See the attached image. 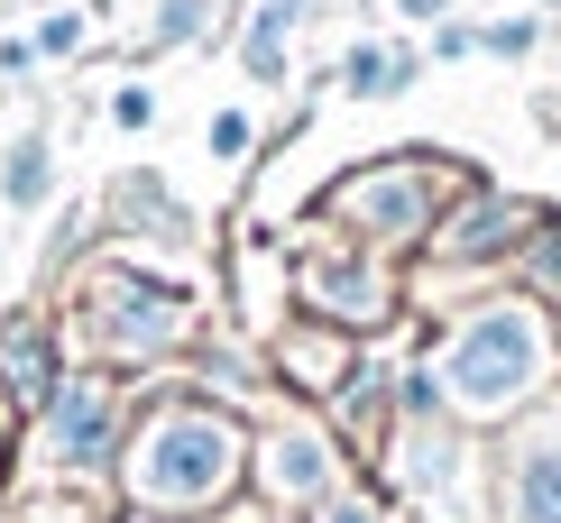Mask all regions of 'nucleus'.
Segmentation results:
<instances>
[{"label": "nucleus", "instance_id": "nucleus-14", "mask_svg": "<svg viewBox=\"0 0 561 523\" xmlns=\"http://www.w3.org/2000/svg\"><path fill=\"white\" fill-rule=\"evenodd\" d=\"M313 10L322 0H249V10H230L240 19V28H230V56H240V74L259 92H276L295 74V37L313 28Z\"/></svg>", "mask_w": 561, "mask_h": 523}, {"label": "nucleus", "instance_id": "nucleus-7", "mask_svg": "<svg viewBox=\"0 0 561 523\" xmlns=\"http://www.w3.org/2000/svg\"><path fill=\"white\" fill-rule=\"evenodd\" d=\"M359 478L350 441L332 432V414H267L249 432V487H259L267 514H313L322 496H341Z\"/></svg>", "mask_w": 561, "mask_h": 523}, {"label": "nucleus", "instance_id": "nucleus-2", "mask_svg": "<svg viewBox=\"0 0 561 523\" xmlns=\"http://www.w3.org/2000/svg\"><path fill=\"white\" fill-rule=\"evenodd\" d=\"M433 376H442V404H451V422H516L534 414L552 386H561V330L534 294H488L470 313L442 322V340L424 349Z\"/></svg>", "mask_w": 561, "mask_h": 523}, {"label": "nucleus", "instance_id": "nucleus-9", "mask_svg": "<svg viewBox=\"0 0 561 523\" xmlns=\"http://www.w3.org/2000/svg\"><path fill=\"white\" fill-rule=\"evenodd\" d=\"M488 487H497V523H561V386L497 432Z\"/></svg>", "mask_w": 561, "mask_h": 523}, {"label": "nucleus", "instance_id": "nucleus-28", "mask_svg": "<svg viewBox=\"0 0 561 523\" xmlns=\"http://www.w3.org/2000/svg\"><path fill=\"white\" fill-rule=\"evenodd\" d=\"M240 523H286V514H267V505H259V514H240Z\"/></svg>", "mask_w": 561, "mask_h": 523}, {"label": "nucleus", "instance_id": "nucleus-26", "mask_svg": "<svg viewBox=\"0 0 561 523\" xmlns=\"http://www.w3.org/2000/svg\"><path fill=\"white\" fill-rule=\"evenodd\" d=\"M28 74H37V46L19 28V37H0V83H28Z\"/></svg>", "mask_w": 561, "mask_h": 523}, {"label": "nucleus", "instance_id": "nucleus-24", "mask_svg": "<svg viewBox=\"0 0 561 523\" xmlns=\"http://www.w3.org/2000/svg\"><path fill=\"white\" fill-rule=\"evenodd\" d=\"M424 56L433 65H470L479 56V19H442V28H424Z\"/></svg>", "mask_w": 561, "mask_h": 523}, {"label": "nucleus", "instance_id": "nucleus-5", "mask_svg": "<svg viewBox=\"0 0 561 523\" xmlns=\"http://www.w3.org/2000/svg\"><path fill=\"white\" fill-rule=\"evenodd\" d=\"M387 487L414 505V523H497V487H488V450L470 422L424 414V422H396L387 441Z\"/></svg>", "mask_w": 561, "mask_h": 523}, {"label": "nucleus", "instance_id": "nucleus-18", "mask_svg": "<svg viewBox=\"0 0 561 523\" xmlns=\"http://www.w3.org/2000/svg\"><path fill=\"white\" fill-rule=\"evenodd\" d=\"M543 10H497V19H479V56H497V65H525V56H543Z\"/></svg>", "mask_w": 561, "mask_h": 523}, {"label": "nucleus", "instance_id": "nucleus-16", "mask_svg": "<svg viewBox=\"0 0 561 523\" xmlns=\"http://www.w3.org/2000/svg\"><path fill=\"white\" fill-rule=\"evenodd\" d=\"M46 194H56V129H19L0 148V202L28 221V211H46Z\"/></svg>", "mask_w": 561, "mask_h": 523}, {"label": "nucleus", "instance_id": "nucleus-21", "mask_svg": "<svg viewBox=\"0 0 561 523\" xmlns=\"http://www.w3.org/2000/svg\"><path fill=\"white\" fill-rule=\"evenodd\" d=\"M304 523H396V514H387V496H378V487H359V478H350L341 496H322V505L304 514Z\"/></svg>", "mask_w": 561, "mask_h": 523}, {"label": "nucleus", "instance_id": "nucleus-22", "mask_svg": "<svg viewBox=\"0 0 561 523\" xmlns=\"http://www.w3.org/2000/svg\"><path fill=\"white\" fill-rule=\"evenodd\" d=\"M203 148H213L221 165H249V156H259V120H249V111H213V129H203Z\"/></svg>", "mask_w": 561, "mask_h": 523}, {"label": "nucleus", "instance_id": "nucleus-10", "mask_svg": "<svg viewBox=\"0 0 561 523\" xmlns=\"http://www.w3.org/2000/svg\"><path fill=\"white\" fill-rule=\"evenodd\" d=\"M552 221V202H534V194H497V184H470L451 211H442V230H433V267H497V257H525V240Z\"/></svg>", "mask_w": 561, "mask_h": 523}, {"label": "nucleus", "instance_id": "nucleus-8", "mask_svg": "<svg viewBox=\"0 0 561 523\" xmlns=\"http://www.w3.org/2000/svg\"><path fill=\"white\" fill-rule=\"evenodd\" d=\"M295 303L313 322H332V330H387L396 322V303H405V284L387 276V257L378 248H359V240H341V230H322L313 248L295 257Z\"/></svg>", "mask_w": 561, "mask_h": 523}, {"label": "nucleus", "instance_id": "nucleus-13", "mask_svg": "<svg viewBox=\"0 0 561 523\" xmlns=\"http://www.w3.org/2000/svg\"><path fill=\"white\" fill-rule=\"evenodd\" d=\"M92 221L111 230V240H148V248H184L194 240V211H184V194L167 175H121V184H102V202H92Z\"/></svg>", "mask_w": 561, "mask_h": 523}, {"label": "nucleus", "instance_id": "nucleus-11", "mask_svg": "<svg viewBox=\"0 0 561 523\" xmlns=\"http://www.w3.org/2000/svg\"><path fill=\"white\" fill-rule=\"evenodd\" d=\"M359 359H368V349L350 340V330L313 322V313H304V322H286V330L267 340V376H276V386H286L295 404H322V414L341 404V386L359 376Z\"/></svg>", "mask_w": 561, "mask_h": 523}, {"label": "nucleus", "instance_id": "nucleus-3", "mask_svg": "<svg viewBox=\"0 0 561 523\" xmlns=\"http://www.w3.org/2000/svg\"><path fill=\"white\" fill-rule=\"evenodd\" d=\"M65 313H75L83 368H111V376H148V368L203 349V294L138 248L92 257L75 276V294H65Z\"/></svg>", "mask_w": 561, "mask_h": 523}, {"label": "nucleus", "instance_id": "nucleus-1", "mask_svg": "<svg viewBox=\"0 0 561 523\" xmlns=\"http://www.w3.org/2000/svg\"><path fill=\"white\" fill-rule=\"evenodd\" d=\"M111 487L138 523H221L230 496L249 487V414L203 395L194 376L175 395H148L129 414Z\"/></svg>", "mask_w": 561, "mask_h": 523}, {"label": "nucleus", "instance_id": "nucleus-6", "mask_svg": "<svg viewBox=\"0 0 561 523\" xmlns=\"http://www.w3.org/2000/svg\"><path fill=\"white\" fill-rule=\"evenodd\" d=\"M129 441V395L111 368H65V386L46 395L37 432H28V478L46 487H111Z\"/></svg>", "mask_w": 561, "mask_h": 523}, {"label": "nucleus", "instance_id": "nucleus-25", "mask_svg": "<svg viewBox=\"0 0 561 523\" xmlns=\"http://www.w3.org/2000/svg\"><path fill=\"white\" fill-rule=\"evenodd\" d=\"M148 120H157V92H148V83H121V92H111V129H129V138H138Z\"/></svg>", "mask_w": 561, "mask_h": 523}, {"label": "nucleus", "instance_id": "nucleus-19", "mask_svg": "<svg viewBox=\"0 0 561 523\" xmlns=\"http://www.w3.org/2000/svg\"><path fill=\"white\" fill-rule=\"evenodd\" d=\"M516 284H525L534 303H543V313L561 303V211H552V221L525 240V257H516Z\"/></svg>", "mask_w": 561, "mask_h": 523}, {"label": "nucleus", "instance_id": "nucleus-29", "mask_svg": "<svg viewBox=\"0 0 561 523\" xmlns=\"http://www.w3.org/2000/svg\"><path fill=\"white\" fill-rule=\"evenodd\" d=\"M230 10H249V0H230Z\"/></svg>", "mask_w": 561, "mask_h": 523}, {"label": "nucleus", "instance_id": "nucleus-15", "mask_svg": "<svg viewBox=\"0 0 561 523\" xmlns=\"http://www.w3.org/2000/svg\"><path fill=\"white\" fill-rule=\"evenodd\" d=\"M424 46L414 37H350L341 65H332V92H350V102H405L414 83H424Z\"/></svg>", "mask_w": 561, "mask_h": 523}, {"label": "nucleus", "instance_id": "nucleus-17", "mask_svg": "<svg viewBox=\"0 0 561 523\" xmlns=\"http://www.w3.org/2000/svg\"><path fill=\"white\" fill-rule=\"evenodd\" d=\"M230 19V0H157L148 10V37H138V56H167V46H213Z\"/></svg>", "mask_w": 561, "mask_h": 523}, {"label": "nucleus", "instance_id": "nucleus-23", "mask_svg": "<svg viewBox=\"0 0 561 523\" xmlns=\"http://www.w3.org/2000/svg\"><path fill=\"white\" fill-rule=\"evenodd\" d=\"M0 523H102V514H92L83 496H56V487H46V496H19Z\"/></svg>", "mask_w": 561, "mask_h": 523}, {"label": "nucleus", "instance_id": "nucleus-20", "mask_svg": "<svg viewBox=\"0 0 561 523\" xmlns=\"http://www.w3.org/2000/svg\"><path fill=\"white\" fill-rule=\"evenodd\" d=\"M83 10H37V28H28V46H37V65H65V56H83Z\"/></svg>", "mask_w": 561, "mask_h": 523}, {"label": "nucleus", "instance_id": "nucleus-27", "mask_svg": "<svg viewBox=\"0 0 561 523\" xmlns=\"http://www.w3.org/2000/svg\"><path fill=\"white\" fill-rule=\"evenodd\" d=\"M396 19L405 28H442V19H460V0H396Z\"/></svg>", "mask_w": 561, "mask_h": 523}, {"label": "nucleus", "instance_id": "nucleus-4", "mask_svg": "<svg viewBox=\"0 0 561 523\" xmlns=\"http://www.w3.org/2000/svg\"><path fill=\"white\" fill-rule=\"evenodd\" d=\"M470 184H479V165L405 148V156H368V165H350V175H332L313 194V211H322V230H341V240L387 257V248H424L442 230V211L470 194Z\"/></svg>", "mask_w": 561, "mask_h": 523}, {"label": "nucleus", "instance_id": "nucleus-12", "mask_svg": "<svg viewBox=\"0 0 561 523\" xmlns=\"http://www.w3.org/2000/svg\"><path fill=\"white\" fill-rule=\"evenodd\" d=\"M56 386H65V340H56V313H10V322H0V404L37 422Z\"/></svg>", "mask_w": 561, "mask_h": 523}]
</instances>
